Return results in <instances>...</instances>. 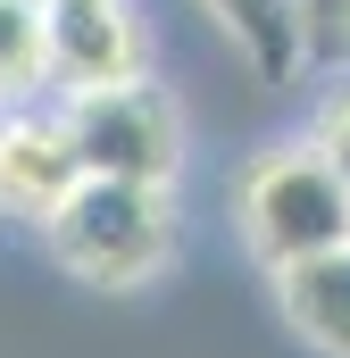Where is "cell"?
I'll list each match as a JSON object with an SVG mask.
<instances>
[{
    "label": "cell",
    "mask_w": 350,
    "mask_h": 358,
    "mask_svg": "<svg viewBox=\"0 0 350 358\" xmlns=\"http://www.w3.org/2000/svg\"><path fill=\"white\" fill-rule=\"evenodd\" d=\"M175 183H117V176H84L50 217H42V242L50 259L76 275V283H100V292H134L175 259Z\"/></svg>",
    "instance_id": "6da1fadb"
},
{
    "label": "cell",
    "mask_w": 350,
    "mask_h": 358,
    "mask_svg": "<svg viewBox=\"0 0 350 358\" xmlns=\"http://www.w3.org/2000/svg\"><path fill=\"white\" fill-rule=\"evenodd\" d=\"M76 183H84V159H76V142H67V125H59V100H50V108H42V100L0 108V217H17V225L42 234V217H50Z\"/></svg>",
    "instance_id": "277c9868"
},
{
    "label": "cell",
    "mask_w": 350,
    "mask_h": 358,
    "mask_svg": "<svg viewBox=\"0 0 350 358\" xmlns=\"http://www.w3.org/2000/svg\"><path fill=\"white\" fill-rule=\"evenodd\" d=\"M50 92V17L42 0H0V108Z\"/></svg>",
    "instance_id": "ba28073f"
},
{
    "label": "cell",
    "mask_w": 350,
    "mask_h": 358,
    "mask_svg": "<svg viewBox=\"0 0 350 358\" xmlns=\"http://www.w3.org/2000/svg\"><path fill=\"white\" fill-rule=\"evenodd\" d=\"M309 142L326 150V167H334V176H342V192H350V84H342V92H326V108H317Z\"/></svg>",
    "instance_id": "9c48e42d"
},
{
    "label": "cell",
    "mask_w": 350,
    "mask_h": 358,
    "mask_svg": "<svg viewBox=\"0 0 350 358\" xmlns=\"http://www.w3.org/2000/svg\"><path fill=\"white\" fill-rule=\"evenodd\" d=\"M59 125H67L84 176H117V183H175L183 176V108L150 76L67 84L59 92Z\"/></svg>",
    "instance_id": "3957f363"
},
{
    "label": "cell",
    "mask_w": 350,
    "mask_h": 358,
    "mask_svg": "<svg viewBox=\"0 0 350 358\" xmlns=\"http://www.w3.org/2000/svg\"><path fill=\"white\" fill-rule=\"evenodd\" d=\"M234 50L259 67V84H300L309 76V34H300V0H200Z\"/></svg>",
    "instance_id": "52a82bcc"
},
{
    "label": "cell",
    "mask_w": 350,
    "mask_h": 358,
    "mask_svg": "<svg viewBox=\"0 0 350 358\" xmlns=\"http://www.w3.org/2000/svg\"><path fill=\"white\" fill-rule=\"evenodd\" d=\"M42 17H50V92L150 76V42H142L134 0H42Z\"/></svg>",
    "instance_id": "5b68a950"
},
{
    "label": "cell",
    "mask_w": 350,
    "mask_h": 358,
    "mask_svg": "<svg viewBox=\"0 0 350 358\" xmlns=\"http://www.w3.org/2000/svg\"><path fill=\"white\" fill-rule=\"evenodd\" d=\"M234 217H242V242L267 267H292L309 250L350 242V192L317 142H267L234 183Z\"/></svg>",
    "instance_id": "7a4b0ae2"
},
{
    "label": "cell",
    "mask_w": 350,
    "mask_h": 358,
    "mask_svg": "<svg viewBox=\"0 0 350 358\" xmlns=\"http://www.w3.org/2000/svg\"><path fill=\"white\" fill-rule=\"evenodd\" d=\"M275 300H284V317H292V334H300L309 350L350 358V242L275 267Z\"/></svg>",
    "instance_id": "8992f818"
}]
</instances>
